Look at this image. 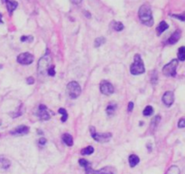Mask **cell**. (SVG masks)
I'll list each match as a JSON object with an SVG mask.
<instances>
[{"mask_svg":"<svg viewBox=\"0 0 185 174\" xmlns=\"http://www.w3.org/2000/svg\"><path fill=\"white\" fill-rule=\"evenodd\" d=\"M110 27L113 30L117 31V32L122 31V30L124 29V27H125L124 25H123L121 22H118V21H112V22H111Z\"/></svg>","mask_w":185,"mask_h":174,"instance_id":"cell-17","label":"cell"},{"mask_svg":"<svg viewBox=\"0 0 185 174\" xmlns=\"http://www.w3.org/2000/svg\"><path fill=\"white\" fill-rule=\"evenodd\" d=\"M89 132H90V135L93 139L96 141H99L101 143L108 142L112 137V133H97L95 130V127H93V126L89 127Z\"/></svg>","mask_w":185,"mask_h":174,"instance_id":"cell-5","label":"cell"},{"mask_svg":"<svg viewBox=\"0 0 185 174\" xmlns=\"http://www.w3.org/2000/svg\"><path fill=\"white\" fill-rule=\"evenodd\" d=\"M168 27H169V26H168V24L165 22V21H162L160 24H159V26H158V27L156 28V33H157V35H161L165 30H167L168 29Z\"/></svg>","mask_w":185,"mask_h":174,"instance_id":"cell-16","label":"cell"},{"mask_svg":"<svg viewBox=\"0 0 185 174\" xmlns=\"http://www.w3.org/2000/svg\"><path fill=\"white\" fill-rule=\"evenodd\" d=\"M99 88H100V92L105 95H110L115 91L113 85L111 84L109 82L105 81V80H103L100 83V87Z\"/></svg>","mask_w":185,"mask_h":174,"instance_id":"cell-10","label":"cell"},{"mask_svg":"<svg viewBox=\"0 0 185 174\" xmlns=\"http://www.w3.org/2000/svg\"><path fill=\"white\" fill-rule=\"evenodd\" d=\"M146 72L144 62L139 54H136L134 57V63L130 66V73L133 75H139Z\"/></svg>","mask_w":185,"mask_h":174,"instance_id":"cell-2","label":"cell"},{"mask_svg":"<svg viewBox=\"0 0 185 174\" xmlns=\"http://www.w3.org/2000/svg\"><path fill=\"white\" fill-rule=\"evenodd\" d=\"M11 165V162L9 160L5 158H0V167L3 169H8Z\"/></svg>","mask_w":185,"mask_h":174,"instance_id":"cell-19","label":"cell"},{"mask_svg":"<svg viewBox=\"0 0 185 174\" xmlns=\"http://www.w3.org/2000/svg\"><path fill=\"white\" fill-rule=\"evenodd\" d=\"M71 1H72L73 4H75V5H78V4H80L82 0H71Z\"/></svg>","mask_w":185,"mask_h":174,"instance_id":"cell-37","label":"cell"},{"mask_svg":"<svg viewBox=\"0 0 185 174\" xmlns=\"http://www.w3.org/2000/svg\"><path fill=\"white\" fill-rule=\"evenodd\" d=\"M17 63L20 65L28 66L34 62V55L30 53H23L17 56Z\"/></svg>","mask_w":185,"mask_h":174,"instance_id":"cell-7","label":"cell"},{"mask_svg":"<svg viewBox=\"0 0 185 174\" xmlns=\"http://www.w3.org/2000/svg\"><path fill=\"white\" fill-rule=\"evenodd\" d=\"M133 109H134V103L133 102H129L128 106H127V111L128 112H132Z\"/></svg>","mask_w":185,"mask_h":174,"instance_id":"cell-35","label":"cell"},{"mask_svg":"<svg viewBox=\"0 0 185 174\" xmlns=\"http://www.w3.org/2000/svg\"><path fill=\"white\" fill-rule=\"evenodd\" d=\"M160 120H161V116L160 115H157V116H155L153 120H152V123H151V128L153 129V130H154L155 128H156V126L158 125V123L160 122Z\"/></svg>","mask_w":185,"mask_h":174,"instance_id":"cell-26","label":"cell"},{"mask_svg":"<svg viewBox=\"0 0 185 174\" xmlns=\"http://www.w3.org/2000/svg\"><path fill=\"white\" fill-rule=\"evenodd\" d=\"M166 174H181V171H180L179 167L173 165V166H171L169 168V170L167 171Z\"/></svg>","mask_w":185,"mask_h":174,"instance_id":"cell-25","label":"cell"},{"mask_svg":"<svg viewBox=\"0 0 185 174\" xmlns=\"http://www.w3.org/2000/svg\"><path fill=\"white\" fill-rule=\"evenodd\" d=\"M178 66V60L173 59L169 64L165 65L163 68V73L165 76H171L173 77L176 75V69Z\"/></svg>","mask_w":185,"mask_h":174,"instance_id":"cell-6","label":"cell"},{"mask_svg":"<svg viewBox=\"0 0 185 174\" xmlns=\"http://www.w3.org/2000/svg\"><path fill=\"white\" fill-rule=\"evenodd\" d=\"M29 127L26 126V125H20L18 127H16L15 129L12 130L10 132L11 134L13 135H16V136H19V135H25L27 133H29Z\"/></svg>","mask_w":185,"mask_h":174,"instance_id":"cell-11","label":"cell"},{"mask_svg":"<svg viewBox=\"0 0 185 174\" xmlns=\"http://www.w3.org/2000/svg\"><path fill=\"white\" fill-rule=\"evenodd\" d=\"M157 80H158V75H157V73L153 71V72L152 73V74H151V82H152L153 84H155V83H157Z\"/></svg>","mask_w":185,"mask_h":174,"instance_id":"cell-29","label":"cell"},{"mask_svg":"<svg viewBox=\"0 0 185 174\" xmlns=\"http://www.w3.org/2000/svg\"><path fill=\"white\" fill-rule=\"evenodd\" d=\"M62 140H63V142H64L67 146H69V147H71V146L73 145L72 136L71 134H69V133H64V134L62 135Z\"/></svg>","mask_w":185,"mask_h":174,"instance_id":"cell-18","label":"cell"},{"mask_svg":"<svg viewBox=\"0 0 185 174\" xmlns=\"http://www.w3.org/2000/svg\"><path fill=\"white\" fill-rule=\"evenodd\" d=\"M138 16L140 21L146 27H152L153 25V17L152 10L147 4H145L140 6L138 10Z\"/></svg>","mask_w":185,"mask_h":174,"instance_id":"cell-1","label":"cell"},{"mask_svg":"<svg viewBox=\"0 0 185 174\" xmlns=\"http://www.w3.org/2000/svg\"><path fill=\"white\" fill-rule=\"evenodd\" d=\"M116 105H114V104H110V105H108L107 109H106V112L108 115L109 116H112L115 112H116Z\"/></svg>","mask_w":185,"mask_h":174,"instance_id":"cell-20","label":"cell"},{"mask_svg":"<svg viewBox=\"0 0 185 174\" xmlns=\"http://www.w3.org/2000/svg\"><path fill=\"white\" fill-rule=\"evenodd\" d=\"M58 112H59V113H61V114L62 115L61 121H62V123H65V122L67 121V119H68V112H67V111H66L64 108H60Z\"/></svg>","mask_w":185,"mask_h":174,"instance_id":"cell-24","label":"cell"},{"mask_svg":"<svg viewBox=\"0 0 185 174\" xmlns=\"http://www.w3.org/2000/svg\"><path fill=\"white\" fill-rule=\"evenodd\" d=\"M4 2L6 4V7L8 10L9 15H12L13 12L15 10V8L18 5V3L16 1H12V0H4Z\"/></svg>","mask_w":185,"mask_h":174,"instance_id":"cell-14","label":"cell"},{"mask_svg":"<svg viewBox=\"0 0 185 174\" xmlns=\"http://www.w3.org/2000/svg\"><path fill=\"white\" fill-rule=\"evenodd\" d=\"M128 162H129L130 167H131V168H134V167H136V166L139 163L140 159H139V157H138L137 155H136V154H131V155L129 156V158H128Z\"/></svg>","mask_w":185,"mask_h":174,"instance_id":"cell-15","label":"cell"},{"mask_svg":"<svg viewBox=\"0 0 185 174\" xmlns=\"http://www.w3.org/2000/svg\"><path fill=\"white\" fill-rule=\"evenodd\" d=\"M85 170H86V174H116V170L110 166L104 167V168L98 170V171L92 170L90 167H89Z\"/></svg>","mask_w":185,"mask_h":174,"instance_id":"cell-8","label":"cell"},{"mask_svg":"<svg viewBox=\"0 0 185 174\" xmlns=\"http://www.w3.org/2000/svg\"><path fill=\"white\" fill-rule=\"evenodd\" d=\"M1 23H3V21H2V15L0 14V24Z\"/></svg>","mask_w":185,"mask_h":174,"instance_id":"cell-38","label":"cell"},{"mask_svg":"<svg viewBox=\"0 0 185 174\" xmlns=\"http://www.w3.org/2000/svg\"><path fill=\"white\" fill-rule=\"evenodd\" d=\"M26 83H27L28 84H34V83H35V79H34L33 77H28V78L26 79Z\"/></svg>","mask_w":185,"mask_h":174,"instance_id":"cell-34","label":"cell"},{"mask_svg":"<svg viewBox=\"0 0 185 174\" xmlns=\"http://www.w3.org/2000/svg\"><path fill=\"white\" fill-rule=\"evenodd\" d=\"M178 60L185 61V46H181L178 50Z\"/></svg>","mask_w":185,"mask_h":174,"instance_id":"cell-21","label":"cell"},{"mask_svg":"<svg viewBox=\"0 0 185 174\" xmlns=\"http://www.w3.org/2000/svg\"><path fill=\"white\" fill-rule=\"evenodd\" d=\"M36 114L38 118L40 120H42V121H48L51 118V115H50V113L48 112V109L44 105H39Z\"/></svg>","mask_w":185,"mask_h":174,"instance_id":"cell-9","label":"cell"},{"mask_svg":"<svg viewBox=\"0 0 185 174\" xmlns=\"http://www.w3.org/2000/svg\"><path fill=\"white\" fill-rule=\"evenodd\" d=\"M153 113V108L151 105L146 106V107L144 109V111H143V114H144L145 116H151Z\"/></svg>","mask_w":185,"mask_h":174,"instance_id":"cell-27","label":"cell"},{"mask_svg":"<svg viewBox=\"0 0 185 174\" xmlns=\"http://www.w3.org/2000/svg\"><path fill=\"white\" fill-rule=\"evenodd\" d=\"M52 66V58L49 55V53H47L38 62V73L40 75H45Z\"/></svg>","mask_w":185,"mask_h":174,"instance_id":"cell-3","label":"cell"},{"mask_svg":"<svg viewBox=\"0 0 185 174\" xmlns=\"http://www.w3.org/2000/svg\"><path fill=\"white\" fill-rule=\"evenodd\" d=\"M162 100H163V103L164 105H166V106H168V107H170L171 105L173 104V102H174V94H173V93L171 92V91L165 92L164 94L163 95Z\"/></svg>","mask_w":185,"mask_h":174,"instance_id":"cell-12","label":"cell"},{"mask_svg":"<svg viewBox=\"0 0 185 174\" xmlns=\"http://www.w3.org/2000/svg\"><path fill=\"white\" fill-rule=\"evenodd\" d=\"M178 127L179 128H185V118L180 119V121L178 122Z\"/></svg>","mask_w":185,"mask_h":174,"instance_id":"cell-33","label":"cell"},{"mask_svg":"<svg viewBox=\"0 0 185 174\" xmlns=\"http://www.w3.org/2000/svg\"><path fill=\"white\" fill-rule=\"evenodd\" d=\"M93 152H94V148H93L92 146H88V147L82 149L81 151H80V153H81L82 155H90V154H92Z\"/></svg>","mask_w":185,"mask_h":174,"instance_id":"cell-22","label":"cell"},{"mask_svg":"<svg viewBox=\"0 0 185 174\" xmlns=\"http://www.w3.org/2000/svg\"><path fill=\"white\" fill-rule=\"evenodd\" d=\"M46 139L45 138H40V140H39V144L41 145V146H43V145H45V143H46Z\"/></svg>","mask_w":185,"mask_h":174,"instance_id":"cell-36","label":"cell"},{"mask_svg":"<svg viewBox=\"0 0 185 174\" xmlns=\"http://www.w3.org/2000/svg\"><path fill=\"white\" fill-rule=\"evenodd\" d=\"M47 74L49 76H54L55 75V70H54V66H52L50 69L48 70L47 72Z\"/></svg>","mask_w":185,"mask_h":174,"instance_id":"cell-32","label":"cell"},{"mask_svg":"<svg viewBox=\"0 0 185 174\" xmlns=\"http://www.w3.org/2000/svg\"><path fill=\"white\" fill-rule=\"evenodd\" d=\"M21 41H22V42H32V41H33V36H32V35H28V36L23 35V36L21 37Z\"/></svg>","mask_w":185,"mask_h":174,"instance_id":"cell-30","label":"cell"},{"mask_svg":"<svg viewBox=\"0 0 185 174\" xmlns=\"http://www.w3.org/2000/svg\"><path fill=\"white\" fill-rule=\"evenodd\" d=\"M181 35H182V32H181V30H176L173 35H171V37L168 39V41H167V43L169 44H176L179 40H180V38H181Z\"/></svg>","mask_w":185,"mask_h":174,"instance_id":"cell-13","label":"cell"},{"mask_svg":"<svg viewBox=\"0 0 185 174\" xmlns=\"http://www.w3.org/2000/svg\"><path fill=\"white\" fill-rule=\"evenodd\" d=\"M105 42H106V38L103 36H99V37L96 38V40L94 42V45H95V47H99L103 44H105Z\"/></svg>","mask_w":185,"mask_h":174,"instance_id":"cell-23","label":"cell"},{"mask_svg":"<svg viewBox=\"0 0 185 174\" xmlns=\"http://www.w3.org/2000/svg\"><path fill=\"white\" fill-rule=\"evenodd\" d=\"M173 17H175L177 19H180L182 21H185V13L184 14H181V15H176V14H173V15H171Z\"/></svg>","mask_w":185,"mask_h":174,"instance_id":"cell-31","label":"cell"},{"mask_svg":"<svg viewBox=\"0 0 185 174\" xmlns=\"http://www.w3.org/2000/svg\"><path fill=\"white\" fill-rule=\"evenodd\" d=\"M81 94L80 85L76 81H72L67 84V94L71 99L78 98Z\"/></svg>","mask_w":185,"mask_h":174,"instance_id":"cell-4","label":"cell"},{"mask_svg":"<svg viewBox=\"0 0 185 174\" xmlns=\"http://www.w3.org/2000/svg\"><path fill=\"white\" fill-rule=\"evenodd\" d=\"M79 165H80L81 167H83V168H85V169L90 167V162H88L87 160H85V159H79Z\"/></svg>","mask_w":185,"mask_h":174,"instance_id":"cell-28","label":"cell"}]
</instances>
